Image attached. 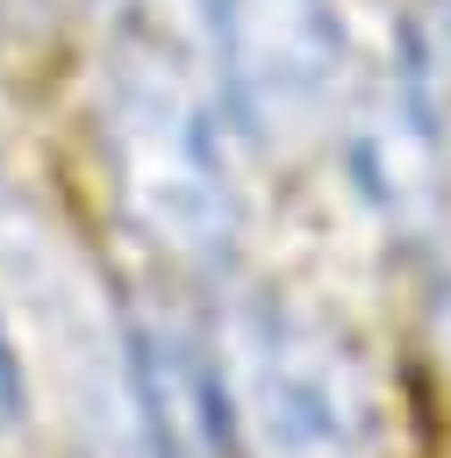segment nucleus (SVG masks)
Returning <instances> with one entry per match:
<instances>
[{
    "label": "nucleus",
    "instance_id": "6",
    "mask_svg": "<svg viewBox=\"0 0 451 458\" xmlns=\"http://www.w3.org/2000/svg\"><path fill=\"white\" fill-rule=\"evenodd\" d=\"M21 401H29V386H21V365L0 336V429H21Z\"/></svg>",
    "mask_w": 451,
    "mask_h": 458
},
{
    "label": "nucleus",
    "instance_id": "4",
    "mask_svg": "<svg viewBox=\"0 0 451 458\" xmlns=\"http://www.w3.org/2000/svg\"><path fill=\"white\" fill-rule=\"evenodd\" d=\"M115 336H122V365L136 386L150 458H222V429H229L222 365L193 344V329L136 301L122 308Z\"/></svg>",
    "mask_w": 451,
    "mask_h": 458
},
{
    "label": "nucleus",
    "instance_id": "2",
    "mask_svg": "<svg viewBox=\"0 0 451 458\" xmlns=\"http://www.w3.org/2000/svg\"><path fill=\"white\" fill-rule=\"evenodd\" d=\"M215 72L251 143H301L344 93L336 0H215Z\"/></svg>",
    "mask_w": 451,
    "mask_h": 458
},
{
    "label": "nucleus",
    "instance_id": "5",
    "mask_svg": "<svg viewBox=\"0 0 451 458\" xmlns=\"http://www.w3.org/2000/svg\"><path fill=\"white\" fill-rule=\"evenodd\" d=\"M79 458H150V437H143V415H136V386H129V365H122V336L93 365L86 415H79Z\"/></svg>",
    "mask_w": 451,
    "mask_h": 458
},
{
    "label": "nucleus",
    "instance_id": "7",
    "mask_svg": "<svg viewBox=\"0 0 451 458\" xmlns=\"http://www.w3.org/2000/svg\"><path fill=\"white\" fill-rule=\"evenodd\" d=\"M437 336H444V358H451V279H444V293H437Z\"/></svg>",
    "mask_w": 451,
    "mask_h": 458
},
{
    "label": "nucleus",
    "instance_id": "3",
    "mask_svg": "<svg viewBox=\"0 0 451 458\" xmlns=\"http://www.w3.org/2000/svg\"><path fill=\"white\" fill-rule=\"evenodd\" d=\"M351 179L372 200V215L394 236H430L437 222V93H430V50L408 43V57L351 107Z\"/></svg>",
    "mask_w": 451,
    "mask_h": 458
},
{
    "label": "nucleus",
    "instance_id": "1",
    "mask_svg": "<svg viewBox=\"0 0 451 458\" xmlns=\"http://www.w3.org/2000/svg\"><path fill=\"white\" fill-rule=\"evenodd\" d=\"M222 401L251 458H372L379 401L336 322L258 293L222 322Z\"/></svg>",
    "mask_w": 451,
    "mask_h": 458
}]
</instances>
